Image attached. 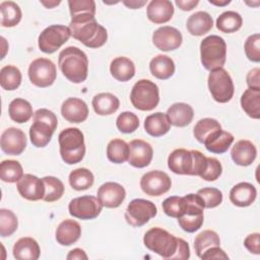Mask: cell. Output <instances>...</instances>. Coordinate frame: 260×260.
<instances>
[{
    "label": "cell",
    "mask_w": 260,
    "mask_h": 260,
    "mask_svg": "<svg viewBox=\"0 0 260 260\" xmlns=\"http://www.w3.org/2000/svg\"><path fill=\"white\" fill-rule=\"evenodd\" d=\"M71 37L69 26L53 24L46 27L39 36V49L46 54L55 53Z\"/></svg>",
    "instance_id": "30bf717a"
},
{
    "label": "cell",
    "mask_w": 260,
    "mask_h": 260,
    "mask_svg": "<svg viewBox=\"0 0 260 260\" xmlns=\"http://www.w3.org/2000/svg\"><path fill=\"white\" fill-rule=\"evenodd\" d=\"M257 190L254 185L248 182H241L235 185L230 191L231 202L239 207L250 206L256 199Z\"/></svg>",
    "instance_id": "cb8c5ba5"
},
{
    "label": "cell",
    "mask_w": 260,
    "mask_h": 260,
    "mask_svg": "<svg viewBox=\"0 0 260 260\" xmlns=\"http://www.w3.org/2000/svg\"><path fill=\"white\" fill-rule=\"evenodd\" d=\"M220 245L219 236L211 230H205L198 234L194 240V249L196 255L200 258L201 255L209 248Z\"/></svg>",
    "instance_id": "60d3db41"
},
{
    "label": "cell",
    "mask_w": 260,
    "mask_h": 260,
    "mask_svg": "<svg viewBox=\"0 0 260 260\" xmlns=\"http://www.w3.org/2000/svg\"><path fill=\"white\" fill-rule=\"evenodd\" d=\"M61 114L70 123H81L87 119L88 108L83 100L69 98L62 104Z\"/></svg>",
    "instance_id": "ffe728a7"
},
{
    "label": "cell",
    "mask_w": 260,
    "mask_h": 260,
    "mask_svg": "<svg viewBox=\"0 0 260 260\" xmlns=\"http://www.w3.org/2000/svg\"><path fill=\"white\" fill-rule=\"evenodd\" d=\"M8 114L12 121L22 124L26 123L32 117V107L26 100L14 99L8 107Z\"/></svg>",
    "instance_id": "836d02e7"
},
{
    "label": "cell",
    "mask_w": 260,
    "mask_h": 260,
    "mask_svg": "<svg viewBox=\"0 0 260 260\" xmlns=\"http://www.w3.org/2000/svg\"><path fill=\"white\" fill-rule=\"evenodd\" d=\"M178 240V245L175 254L171 257V259H182V260H187L190 257V248L188 243L183 240L182 238H177Z\"/></svg>",
    "instance_id": "11a10c76"
},
{
    "label": "cell",
    "mask_w": 260,
    "mask_h": 260,
    "mask_svg": "<svg viewBox=\"0 0 260 260\" xmlns=\"http://www.w3.org/2000/svg\"><path fill=\"white\" fill-rule=\"evenodd\" d=\"M149 70L154 77L166 80L175 73V63L167 55H157L150 60Z\"/></svg>",
    "instance_id": "d6a6232c"
},
{
    "label": "cell",
    "mask_w": 260,
    "mask_h": 260,
    "mask_svg": "<svg viewBox=\"0 0 260 260\" xmlns=\"http://www.w3.org/2000/svg\"><path fill=\"white\" fill-rule=\"evenodd\" d=\"M231 156L238 166L247 167L253 164L257 156L256 146L247 139L239 140L235 143L231 150Z\"/></svg>",
    "instance_id": "603a6c76"
},
{
    "label": "cell",
    "mask_w": 260,
    "mask_h": 260,
    "mask_svg": "<svg viewBox=\"0 0 260 260\" xmlns=\"http://www.w3.org/2000/svg\"><path fill=\"white\" fill-rule=\"evenodd\" d=\"M234 135L228 131H224L222 129H219L212 133L205 141L204 145L206 149L212 153H223L225 152L232 143L234 142Z\"/></svg>",
    "instance_id": "f546056e"
},
{
    "label": "cell",
    "mask_w": 260,
    "mask_h": 260,
    "mask_svg": "<svg viewBox=\"0 0 260 260\" xmlns=\"http://www.w3.org/2000/svg\"><path fill=\"white\" fill-rule=\"evenodd\" d=\"M221 129L219 122L212 118H203L199 120L193 129L194 137L198 142L204 143V141L215 131Z\"/></svg>",
    "instance_id": "7bdbcfd3"
},
{
    "label": "cell",
    "mask_w": 260,
    "mask_h": 260,
    "mask_svg": "<svg viewBox=\"0 0 260 260\" xmlns=\"http://www.w3.org/2000/svg\"><path fill=\"white\" fill-rule=\"evenodd\" d=\"M1 25L4 27H12L21 20V9L13 1H3L0 3Z\"/></svg>",
    "instance_id": "d590c367"
},
{
    "label": "cell",
    "mask_w": 260,
    "mask_h": 260,
    "mask_svg": "<svg viewBox=\"0 0 260 260\" xmlns=\"http://www.w3.org/2000/svg\"><path fill=\"white\" fill-rule=\"evenodd\" d=\"M130 101L139 111H151L159 103L158 86L149 79H140L132 87Z\"/></svg>",
    "instance_id": "52a82bcc"
},
{
    "label": "cell",
    "mask_w": 260,
    "mask_h": 260,
    "mask_svg": "<svg viewBox=\"0 0 260 260\" xmlns=\"http://www.w3.org/2000/svg\"><path fill=\"white\" fill-rule=\"evenodd\" d=\"M116 126L122 133H132L139 127V119L132 112H123L118 116Z\"/></svg>",
    "instance_id": "7dc6e473"
},
{
    "label": "cell",
    "mask_w": 260,
    "mask_h": 260,
    "mask_svg": "<svg viewBox=\"0 0 260 260\" xmlns=\"http://www.w3.org/2000/svg\"><path fill=\"white\" fill-rule=\"evenodd\" d=\"M58 65L63 75L73 83H81L87 77L88 59L77 47L69 46L63 49L59 54Z\"/></svg>",
    "instance_id": "7a4b0ae2"
},
{
    "label": "cell",
    "mask_w": 260,
    "mask_h": 260,
    "mask_svg": "<svg viewBox=\"0 0 260 260\" xmlns=\"http://www.w3.org/2000/svg\"><path fill=\"white\" fill-rule=\"evenodd\" d=\"M241 106L244 112L253 119L260 118V89L249 87L241 96Z\"/></svg>",
    "instance_id": "e575fe53"
},
{
    "label": "cell",
    "mask_w": 260,
    "mask_h": 260,
    "mask_svg": "<svg viewBox=\"0 0 260 260\" xmlns=\"http://www.w3.org/2000/svg\"><path fill=\"white\" fill-rule=\"evenodd\" d=\"M185 197L187 199V207L184 213L178 218V222L183 231L194 233L203 224L204 205L197 194H187Z\"/></svg>",
    "instance_id": "9c48e42d"
},
{
    "label": "cell",
    "mask_w": 260,
    "mask_h": 260,
    "mask_svg": "<svg viewBox=\"0 0 260 260\" xmlns=\"http://www.w3.org/2000/svg\"><path fill=\"white\" fill-rule=\"evenodd\" d=\"M23 176V169L19 161L6 159L0 164V179L6 183L18 182Z\"/></svg>",
    "instance_id": "b9f144b4"
},
{
    "label": "cell",
    "mask_w": 260,
    "mask_h": 260,
    "mask_svg": "<svg viewBox=\"0 0 260 260\" xmlns=\"http://www.w3.org/2000/svg\"><path fill=\"white\" fill-rule=\"evenodd\" d=\"M187 29L192 36L200 37L207 34L213 26V19L206 11H197L189 16Z\"/></svg>",
    "instance_id": "83f0119b"
},
{
    "label": "cell",
    "mask_w": 260,
    "mask_h": 260,
    "mask_svg": "<svg viewBox=\"0 0 260 260\" xmlns=\"http://www.w3.org/2000/svg\"><path fill=\"white\" fill-rule=\"evenodd\" d=\"M260 69L258 67L253 68L247 74V84L251 88H258L260 89Z\"/></svg>",
    "instance_id": "6f0895ef"
},
{
    "label": "cell",
    "mask_w": 260,
    "mask_h": 260,
    "mask_svg": "<svg viewBox=\"0 0 260 260\" xmlns=\"http://www.w3.org/2000/svg\"><path fill=\"white\" fill-rule=\"evenodd\" d=\"M157 213L156 206L153 202L146 199H133L125 211V219L132 226L139 228L149 221Z\"/></svg>",
    "instance_id": "8fae6325"
},
{
    "label": "cell",
    "mask_w": 260,
    "mask_h": 260,
    "mask_svg": "<svg viewBox=\"0 0 260 260\" xmlns=\"http://www.w3.org/2000/svg\"><path fill=\"white\" fill-rule=\"evenodd\" d=\"M175 3L180 9H182L184 11H190L198 5L199 1L198 0H188V1H186V0H176Z\"/></svg>",
    "instance_id": "680465c9"
},
{
    "label": "cell",
    "mask_w": 260,
    "mask_h": 260,
    "mask_svg": "<svg viewBox=\"0 0 260 260\" xmlns=\"http://www.w3.org/2000/svg\"><path fill=\"white\" fill-rule=\"evenodd\" d=\"M45 185V195L43 200L46 202H54L59 200L64 194V185L61 180L53 176L43 178Z\"/></svg>",
    "instance_id": "ee69618b"
},
{
    "label": "cell",
    "mask_w": 260,
    "mask_h": 260,
    "mask_svg": "<svg viewBox=\"0 0 260 260\" xmlns=\"http://www.w3.org/2000/svg\"><path fill=\"white\" fill-rule=\"evenodd\" d=\"M147 3V1H137V0H130V1H123V4L126 5L128 8L131 9H137L142 7L143 5H145Z\"/></svg>",
    "instance_id": "94428289"
},
{
    "label": "cell",
    "mask_w": 260,
    "mask_h": 260,
    "mask_svg": "<svg viewBox=\"0 0 260 260\" xmlns=\"http://www.w3.org/2000/svg\"><path fill=\"white\" fill-rule=\"evenodd\" d=\"M209 3L211 4H214L216 6H224V5H228L231 3V0H224V1H215V0H208Z\"/></svg>",
    "instance_id": "be15d7a7"
},
{
    "label": "cell",
    "mask_w": 260,
    "mask_h": 260,
    "mask_svg": "<svg viewBox=\"0 0 260 260\" xmlns=\"http://www.w3.org/2000/svg\"><path fill=\"white\" fill-rule=\"evenodd\" d=\"M260 234L259 233H253L246 237L244 240V245L248 249L249 252L259 255L260 254Z\"/></svg>",
    "instance_id": "db71d44e"
},
{
    "label": "cell",
    "mask_w": 260,
    "mask_h": 260,
    "mask_svg": "<svg viewBox=\"0 0 260 260\" xmlns=\"http://www.w3.org/2000/svg\"><path fill=\"white\" fill-rule=\"evenodd\" d=\"M200 58L206 70L222 68L226 60V44L216 35L204 38L200 43Z\"/></svg>",
    "instance_id": "5b68a950"
},
{
    "label": "cell",
    "mask_w": 260,
    "mask_h": 260,
    "mask_svg": "<svg viewBox=\"0 0 260 260\" xmlns=\"http://www.w3.org/2000/svg\"><path fill=\"white\" fill-rule=\"evenodd\" d=\"M17 191L20 196L29 201H38L43 199L45 195V185L43 179L31 174H24L16 183Z\"/></svg>",
    "instance_id": "e0dca14e"
},
{
    "label": "cell",
    "mask_w": 260,
    "mask_h": 260,
    "mask_svg": "<svg viewBox=\"0 0 260 260\" xmlns=\"http://www.w3.org/2000/svg\"><path fill=\"white\" fill-rule=\"evenodd\" d=\"M172 186L169 175L162 171H150L144 174L140 180L141 190L149 196H160L167 193Z\"/></svg>",
    "instance_id": "5bb4252c"
},
{
    "label": "cell",
    "mask_w": 260,
    "mask_h": 260,
    "mask_svg": "<svg viewBox=\"0 0 260 260\" xmlns=\"http://www.w3.org/2000/svg\"><path fill=\"white\" fill-rule=\"evenodd\" d=\"M60 155L67 165H74L82 160L85 154L84 136L78 128H66L58 136Z\"/></svg>",
    "instance_id": "3957f363"
},
{
    "label": "cell",
    "mask_w": 260,
    "mask_h": 260,
    "mask_svg": "<svg viewBox=\"0 0 260 260\" xmlns=\"http://www.w3.org/2000/svg\"><path fill=\"white\" fill-rule=\"evenodd\" d=\"M207 81L209 91L215 102L223 104L232 100L235 92V86L231 75L225 69L217 68L211 70Z\"/></svg>",
    "instance_id": "ba28073f"
},
{
    "label": "cell",
    "mask_w": 260,
    "mask_h": 260,
    "mask_svg": "<svg viewBox=\"0 0 260 260\" xmlns=\"http://www.w3.org/2000/svg\"><path fill=\"white\" fill-rule=\"evenodd\" d=\"M187 207V199L186 197L180 196H171L164 200L162 202V210L164 212L171 217L179 218L185 211Z\"/></svg>",
    "instance_id": "f6af8a7d"
},
{
    "label": "cell",
    "mask_w": 260,
    "mask_h": 260,
    "mask_svg": "<svg viewBox=\"0 0 260 260\" xmlns=\"http://www.w3.org/2000/svg\"><path fill=\"white\" fill-rule=\"evenodd\" d=\"M21 83V72L13 65H6L0 70V85L5 90H14Z\"/></svg>",
    "instance_id": "ab89813d"
},
{
    "label": "cell",
    "mask_w": 260,
    "mask_h": 260,
    "mask_svg": "<svg viewBox=\"0 0 260 260\" xmlns=\"http://www.w3.org/2000/svg\"><path fill=\"white\" fill-rule=\"evenodd\" d=\"M69 28L71 36L88 48H100L106 44L108 39L107 29L98 23L94 15L89 13L72 16Z\"/></svg>",
    "instance_id": "6da1fadb"
},
{
    "label": "cell",
    "mask_w": 260,
    "mask_h": 260,
    "mask_svg": "<svg viewBox=\"0 0 260 260\" xmlns=\"http://www.w3.org/2000/svg\"><path fill=\"white\" fill-rule=\"evenodd\" d=\"M196 194L201 198L204 208H214L222 202V193L216 188H202Z\"/></svg>",
    "instance_id": "c3c4849f"
},
{
    "label": "cell",
    "mask_w": 260,
    "mask_h": 260,
    "mask_svg": "<svg viewBox=\"0 0 260 260\" xmlns=\"http://www.w3.org/2000/svg\"><path fill=\"white\" fill-rule=\"evenodd\" d=\"M143 243L148 250L165 259H171L176 252L178 240L161 228H151L145 233Z\"/></svg>",
    "instance_id": "8992f818"
},
{
    "label": "cell",
    "mask_w": 260,
    "mask_h": 260,
    "mask_svg": "<svg viewBox=\"0 0 260 260\" xmlns=\"http://www.w3.org/2000/svg\"><path fill=\"white\" fill-rule=\"evenodd\" d=\"M56 115L48 109H39L34 114V123L29 128V137L34 146L45 147L57 128Z\"/></svg>",
    "instance_id": "277c9868"
},
{
    "label": "cell",
    "mask_w": 260,
    "mask_h": 260,
    "mask_svg": "<svg viewBox=\"0 0 260 260\" xmlns=\"http://www.w3.org/2000/svg\"><path fill=\"white\" fill-rule=\"evenodd\" d=\"M174 14V5L169 0H152L146 10L147 18L155 23L161 24L171 20Z\"/></svg>",
    "instance_id": "7402d4cb"
},
{
    "label": "cell",
    "mask_w": 260,
    "mask_h": 260,
    "mask_svg": "<svg viewBox=\"0 0 260 260\" xmlns=\"http://www.w3.org/2000/svg\"><path fill=\"white\" fill-rule=\"evenodd\" d=\"M92 108L100 116H108L114 114L120 107L119 99L110 92H102L93 96Z\"/></svg>",
    "instance_id": "4dcf8cb0"
},
{
    "label": "cell",
    "mask_w": 260,
    "mask_h": 260,
    "mask_svg": "<svg viewBox=\"0 0 260 260\" xmlns=\"http://www.w3.org/2000/svg\"><path fill=\"white\" fill-rule=\"evenodd\" d=\"M81 236L80 224L73 219H65L59 223L56 230V240L62 246H70L76 243Z\"/></svg>",
    "instance_id": "d4e9b609"
},
{
    "label": "cell",
    "mask_w": 260,
    "mask_h": 260,
    "mask_svg": "<svg viewBox=\"0 0 260 260\" xmlns=\"http://www.w3.org/2000/svg\"><path fill=\"white\" fill-rule=\"evenodd\" d=\"M69 184L70 186L77 191L86 190L93 185L94 177L93 174L85 168H79L73 170L69 174Z\"/></svg>",
    "instance_id": "f35d334b"
},
{
    "label": "cell",
    "mask_w": 260,
    "mask_h": 260,
    "mask_svg": "<svg viewBox=\"0 0 260 260\" xmlns=\"http://www.w3.org/2000/svg\"><path fill=\"white\" fill-rule=\"evenodd\" d=\"M57 76L56 65L47 58L35 59L28 67V77L38 87H48L54 83Z\"/></svg>",
    "instance_id": "7c38bea8"
},
{
    "label": "cell",
    "mask_w": 260,
    "mask_h": 260,
    "mask_svg": "<svg viewBox=\"0 0 260 260\" xmlns=\"http://www.w3.org/2000/svg\"><path fill=\"white\" fill-rule=\"evenodd\" d=\"M222 173V166L215 157H207V166L204 173L200 176L201 179L212 182L217 180Z\"/></svg>",
    "instance_id": "816d5d0a"
},
{
    "label": "cell",
    "mask_w": 260,
    "mask_h": 260,
    "mask_svg": "<svg viewBox=\"0 0 260 260\" xmlns=\"http://www.w3.org/2000/svg\"><path fill=\"white\" fill-rule=\"evenodd\" d=\"M12 252L14 258L17 260H37L41 254L38 242L30 237H23L17 240Z\"/></svg>",
    "instance_id": "484cf974"
},
{
    "label": "cell",
    "mask_w": 260,
    "mask_h": 260,
    "mask_svg": "<svg viewBox=\"0 0 260 260\" xmlns=\"http://www.w3.org/2000/svg\"><path fill=\"white\" fill-rule=\"evenodd\" d=\"M68 5L71 17L81 13L95 14V2L93 0H70Z\"/></svg>",
    "instance_id": "f907efd6"
},
{
    "label": "cell",
    "mask_w": 260,
    "mask_h": 260,
    "mask_svg": "<svg viewBox=\"0 0 260 260\" xmlns=\"http://www.w3.org/2000/svg\"><path fill=\"white\" fill-rule=\"evenodd\" d=\"M18 221L13 211L5 208L0 209V236L2 238L11 236L17 230Z\"/></svg>",
    "instance_id": "bcb514c9"
},
{
    "label": "cell",
    "mask_w": 260,
    "mask_h": 260,
    "mask_svg": "<svg viewBox=\"0 0 260 260\" xmlns=\"http://www.w3.org/2000/svg\"><path fill=\"white\" fill-rule=\"evenodd\" d=\"M242 24V16L236 11H224L216 19L217 29L225 34L236 32L241 28Z\"/></svg>",
    "instance_id": "74e56055"
},
{
    "label": "cell",
    "mask_w": 260,
    "mask_h": 260,
    "mask_svg": "<svg viewBox=\"0 0 260 260\" xmlns=\"http://www.w3.org/2000/svg\"><path fill=\"white\" fill-rule=\"evenodd\" d=\"M191 153L193 155V168L191 176H201L207 166V156H205L202 152L199 150H191Z\"/></svg>",
    "instance_id": "f5cc1de1"
},
{
    "label": "cell",
    "mask_w": 260,
    "mask_h": 260,
    "mask_svg": "<svg viewBox=\"0 0 260 260\" xmlns=\"http://www.w3.org/2000/svg\"><path fill=\"white\" fill-rule=\"evenodd\" d=\"M166 114L171 125L176 127H185L189 125L194 117L193 108L186 103L173 104Z\"/></svg>",
    "instance_id": "4316f807"
},
{
    "label": "cell",
    "mask_w": 260,
    "mask_h": 260,
    "mask_svg": "<svg viewBox=\"0 0 260 260\" xmlns=\"http://www.w3.org/2000/svg\"><path fill=\"white\" fill-rule=\"evenodd\" d=\"M0 145L2 151L6 154L19 155L26 147L25 134L18 128L9 127L1 134Z\"/></svg>",
    "instance_id": "9a60e30c"
},
{
    "label": "cell",
    "mask_w": 260,
    "mask_h": 260,
    "mask_svg": "<svg viewBox=\"0 0 260 260\" xmlns=\"http://www.w3.org/2000/svg\"><path fill=\"white\" fill-rule=\"evenodd\" d=\"M168 167L175 174L191 176L193 168V155L191 150L185 148L173 150L168 157Z\"/></svg>",
    "instance_id": "44dd1931"
},
{
    "label": "cell",
    "mask_w": 260,
    "mask_h": 260,
    "mask_svg": "<svg viewBox=\"0 0 260 260\" xmlns=\"http://www.w3.org/2000/svg\"><path fill=\"white\" fill-rule=\"evenodd\" d=\"M128 145V161L132 167L141 169L147 167L150 164L153 156V149L148 142L142 139H134L130 141Z\"/></svg>",
    "instance_id": "ac0fdd59"
},
{
    "label": "cell",
    "mask_w": 260,
    "mask_h": 260,
    "mask_svg": "<svg viewBox=\"0 0 260 260\" xmlns=\"http://www.w3.org/2000/svg\"><path fill=\"white\" fill-rule=\"evenodd\" d=\"M110 72L118 81H128L135 75V65L127 57H117L111 62Z\"/></svg>",
    "instance_id": "1f68e13d"
},
{
    "label": "cell",
    "mask_w": 260,
    "mask_h": 260,
    "mask_svg": "<svg viewBox=\"0 0 260 260\" xmlns=\"http://www.w3.org/2000/svg\"><path fill=\"white\" fill-rule=\"evenodd\" d=\"M171 123L167 114L156 112L147 116L144 120V129L146 133L153 137H160L170 131Z\"/></svg>",
    "instance_id": "f1b7e54d"
},
{
    "label": "cell",
    "mask_w": 260,
    "mask_h": 260,
    "mask_svg": "<svg viewBox=\"0 0 260 260\" xmlns=\"http://www.w3.org/2000/svg\"><path fill=\"white\" fill-rule=\"evenodd\" d=\"M126 197L124 187L116 182H107L98 190V199L104 207L116 208L119 207Z\"/></svg>",
    "instance_id": "d6986e66"
},
{
    "label": "cell",
    "mask_w": 260,
    "mask_h": 260,
    "mask_svg": "<svg viewBox=\"0 0 260 260\" xmlns=\"http://www.w3.org/2000/svg\"><path fill=\"white\" fill-rule=\"evenodd\" d=\"M203 260L207 259H229V256L225 252L219 248V246H214L207 249L200 257Z\"/></svg>",
    "instance_id": "9f6ffc18"
},
{
    "label": "cell",
    "mask_w": 260,
    "mask_h": 260,
    "mask_svg": "<svg viewBox=\"0 0 260 260\" xmlns=\"http://www.w3.org/2000/svg\"><path fill=\"white\" fill-rule=\"evenodd\" d=\"M108 159L114 164H123L128 160L129 145L126 141L115 138L112 139L107 146Z\"/></svg>",
    "instance_id": "8d00e7d4"
},
{
    "label": "cell",
    "mask_w": 260,
    "mask_h": 260,
    "mask_svg": "<svg viewBox=\"0 0 260 260\" xmlns=\"http://www.w3.org/2000/svg\"><path fill=\"white\" fill-rule=\"evenodd\" d=\"M244 49L247 58L252 62L258 63L260 61V35L249 36L245 42Z\"/></svg>",
    "instance_id": "681fc988"
},
{
    "label": "cell",
    "mask_w": 260,
    "mask_h": 260,
    "mask_svg": "<svg viewBox=\"0 0 260 260\" xmlns=\"http://www.w3.org/2000/svg\"><path fill=\"white\" fill-rule=\"evenodd\" d=\"M98 197L84 195L72 199L68 205L69 213L73 217L87 220L98 217L103 209Z\"/></svg>",
    "instance_id": "4fadbf2b"
},
{
    "label": "cell",
    "mask_w": 260,
    "mask_h": 260,
    "mask_svg": "<svg viewBox=\"0 0 260 260\" xmlns=\"http://www.w3.org/2000/svg\"><path fill=\"white\" fill-rule=\"evenodd\" d=\"M182 34L173 26L165 25L154 30L152 35V42L154 46L160 51H173L182 45Z\"/></svg>",
    "instance_id": "2e32d148"
},
{
    "label": "cell",
    "mask_w": 260,
    "mask_h": 260,
    "mask_svg": "<svg viewBox=\"0 0 260 260\" xmlns=\"http://www.w3.org/2000/svg\"><path fill=\"white\" fill-rule=\"evenodd\" d=\"M41 3L44 5V6H46L47 8H53V7H55V6H57V5H59L61 2L60 1H41Z\"/></svg>",
    "instance_id": "6125c7cd"
},
{
    "label": "cell",
    "mask_w": 260,
    "mask_h": 260,
    "mask_svg": "<svg viewBox=\"0 0 260 260\" xmlns=\"http://www.w3.org/2000/svg\"><path fill=\"white\" fill-rule=\"evenodd\" d=\"M68 260H74V259H77V260H81V259H84L86 260L87 259V255L85 254V252L82 250V249H79V248H75L73 250H71L67 257H66Z\"/></svg>",
    "instance_id": "91938a15"
}]
</instances>
